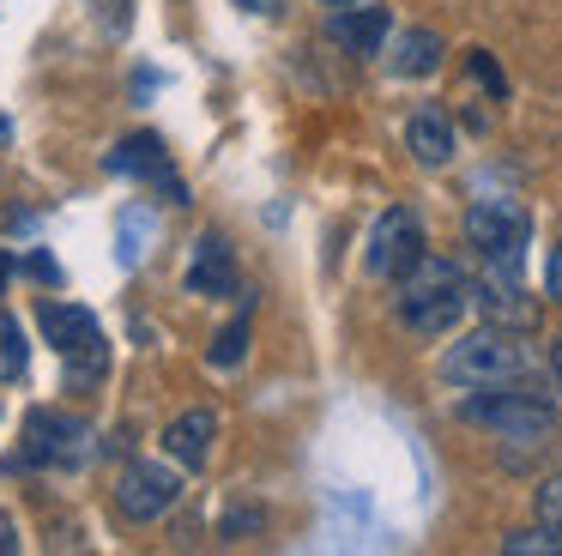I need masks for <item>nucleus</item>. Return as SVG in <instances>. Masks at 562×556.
<instances>
[{
	"label": "nucleus",
	"mask_w": 562,
	"mask_h": 556,
	"mask_svg": "<svg viewBox=\"0 0 562 556\" xmlns=\"http://www.w3.org/2000/svg\"><path fill=\"white\" fill-rule=\"evenodd\" d=\"M441 67V36L436 31H400V43H393L387 55V73H400V79H424V73Z\"/></svg>",
	"instance_id": "obj_16"
},
{
	"label": "nucleus",
	"mask_w": 562,
	"mask_h": 556,
	"mask_svg": "<svg viewBox=\"0 0 562 556\" xmlns=\"http://www.w3.org/2000/svg\"><path fill=\"white\" fill-rule=\"evenodd\" d=\"M91 12H98V19L110 24L115 36H122L127 24H134V0H91Z\"/></svg>",
	"instance_id": "obj_22"
},
{
	"label": "nucleus",
	"mask_w": 562,
	"mask_h": 556,
	"mask_svg": "<svg viewBox=\"0 0 562 556\" xmlns=\"http://www.w3.org/2000/svg\"><path fill=\"white\" fill-rule=\"evenodd\" d=\"M25 333H19V321L7 309H0V381H19L25 375Z\"/></svg>",
	"instance_id": "obj_17"
},
{
	"label": "nucleus",
	"mask_w": 562,
	"mask_h": 556,
	"mask_svg": "<svg viewBox=\"0 0 562 556\" xmlns=\"http://www.w3.org/2000/svg\"><path fill=\"white\" fill-rule=\"evenodd\" d=\"M37 326L43 338H49L55 357H67V381H91V375H103V326L91 309H79V302H37Z\"/></svg>",
	"instance_id": "obj_4"
},
{
	"label": "nucleus",
	"mask_w": 562,
	"mask_h": 556,
	"mask_svg": "<svg viewBox=\"0 0 562 556\" xmlns=\"http://www.w3.org/2000/svg\"><path fill=\"white\" fill-rule=\"evenodd\" d=\"M532 508H538V520H544L550 532H562V478H544V483H538Z\"/></svg>",
	"instance_id": "obj_20"
},
{
	"label": "nucleus",
	"mask_w": 562,
	"mask_h": 556,
	"mask_svg": "<svg viewBox=\"0 0 562 556\" xmlns=\"http://www.w3.org/2000/svg\"><path fill=\"white\" fill-rule=\"evenodd\" d=\"M327 7H351V0H327Z\"/></svg>",
	"instance_id": "obj_29"
},
{
	"label": "nucleus",
	"mask_w": 562,
	"mask_h": 556,
	"mask_svg": "<svg viewBox=\"0 0 562 556\" xmlns=\"http://www.w3.org/2000/svg\"><path fill=\"white\" fill-rule=\"evenodd\" d=\"M502 551H508V556H557L562 551V532H550L544 520H538V532H508Z\"/></svg>",
	"instance_id": "obj_18"
},
{
	"label": "nucleus",
	"mask_w": 562,
	"mask_h": 556,
	"mask_svg": "<svg viewBox=\"0 0 562 556\" xmlns=\"http://www.w3.org/2000/svg\"><path fill=\"white\" fill-rule=\"evenodd\" d=\"M557 381H562V338H557Z\"/></svg>",
	"instance_id": "obj_28"
},
{
	"label": "nucleus",
	"mask_w": 562,
	"mask_h": 556,
	"mask_svg": "<svg viewBox=\"0 0 562 556\" xmlns=\"http://www.w3.org/2000/svg\"><path fill=\"white\" fill-rule=\"evenodd\" d=\"M212 442H218V411L212 405L182 411V418H170V430H164V454L188 471H200L212 459Z\"/></svg>",
	"instance_id": "obj_10"
},
{
	"label": "nucleus",
	"mask_w": 562,
	"mask_h": 556,
	"mask_svg": "<svg viewBox=\"0 0 562 556\" xmlns=\"http://www.w3.org/2000/svg\"><path fill=\"white\" fill-rule=\"evenodd\" d=\"M532 375V351L520 345V326H477V333H465L460 345H448V357H441V381L448 387H508V381H526Z\"/></svg>",
	"instance_id": "obj_1"
},
{
	"label": "nucleus",
	"mask_w": 562,
	"mask_h": 556,
	"mask_svg": "<svg viewBox=\"0 0 562 556\" xmlns=\"http://www.w3.org/2000/svg\"><path fill=\"white\" fill-rule=\"evenodd\" d=\"M91 423L74 418V411H31L25 423V447H19V466H55V471H74L86 466L91 454Z\"/></svg>",
	"instance_id": "obj_5"
},
{
	"label": "nucleus",
	"mask_w": 562,
	"mask_h": 556,
	"mask_svg": "<svg viewBox=\"0 0 562 556\" xmlns=\"http://www.w3.org/2000/svg\"><path fill=\"white\" fill-rule=\"evenodd\" d=\"M31 273H37V278H49V285H61V266H55L49 254H31Z\"/></svg>",
	"instance_id": "obj_24"
},
{
	"label": "nucleus",
	"mask_w": 562,
	"mask_h": 556,
	"mask_svg": "<svg viewBox=\"0 0 562 556\" xmlns=\"http://www.w3.org/2000/svg\"><path fill=\"white\" fill-rule=\"evenodd\" d=\"M19 551V532H13V520H0V556H13Z\"/></svg>",
	"instance_id": "obj_26"
},
{
	"label": "nucleus",
	"mask_w": 562,
	"mask_h": 556,
	"mask_svg": "<svg viewBox=\"0 0 562 556\" xmlns=\"http://www.w3.org/2000/svg\"><path fill=\"white\" fill-rule=\"evenodd\" d=\"M465 242H472L490 266H520V248L532 242V218H526L520 200H472V212H465Z\"/></svg>",
	"instance_id": "obj_6"
},
{
	"label": "nucleus",
	"mask_w": 562,
	"mask_h": 556,
	"mask_svg": "<svg viewBox=\"0 0 562 556\" xmlns=\"http://www.w3.org/2000/svg\"><path fill=\"white\" fill-rule=\"evenodd\" d=\"M424 260V224H417L412 205H393V212L375 218L369 230V273L375 278H405Z\"/></svg>",
	"instance_id": "obj_7"
},
{
	"label": "nucleus",
	"mask_w": 562,
	"mask_h": 556,
	"mask_svg": "<svg viewBox=\"0 0 562 556\" xmlns=\"http://www.w3.org/2000/svg\"><path fill=\"white\" fill-rule=\"evenodd\" d=\"M327 36L339 48H351V55H381L387 48V36H393V12L387 7H339L333 12V24H327Z\"/></svg>",
	"instance_id": "obj_11"
},
{
	"label": "nucleus",
	"mask_w": 562,
	"mask_h": 556,
	"mask_svg": "<svg viewBox=\"0 0 562 556\" xmlns=\"http://www.w3.org/2000/svg\"><path fill=\"white\" fill-rule=\"evenodd\" d=\"M7 278H13V254L0 248V290H7Z\"/></svg>",
	"instance_id": "obj_27"
},
{
	"label": "nucleus",
	"mask_w": 562,
	"mask_h": 556,
	"mask_svg": "<svg viewBox=\"0 0 562 556\" xmlns=\"http://www.w3.org/2000/svg\"><path fill=\"white\" fill-rule=\"evenodd\" d=\"M405 145H412V157L424 169H448L453 164V121L441 115V109H417V115L405 121Z\"/></svg>",
	"instance_id": "obj_14"
},
{
	"label": "nucleus",
	"mask_w": 562,
	"mask_h": 556,
	"mask_svg": "<svg viewBox=\"0 0 562 556\" xmlns=\"http://www.w3.org/2000/svg\"><path fill=\"white\" fill-rule=\"evenodd\" d=\"M472 302L490 314V321H502V326H532L538 321L532 302H520V266H490V278L477 285Z\"/></svg>",
	"instance_id": "obj_13"
},
{
	"label": "nucleus",
	"mask_w": 562,
	"mask_h": 556,
	"mask_svg": "<svg viewBox=\"0 0 562 556\" xmlns=\"http://www.w3.org/2000/svg\"><path fill=\"white\" fill-rule=\"evenodd\" d=\"M465 309H472V285H465V273L453 260H441V254H424V260L400 278V321L412 326V333L436 338V333H448Z\"/></svg>",
	"instance_id": "obj_2"
},
{
	"label": "nucleus",
	"mask_w": 562,
	"mask_h": 556,
	"mask_svg": "<svg viewBox=\"0 0 562 556\" xmlns=\"http://www.w3.org/2000/svg\"><path fill=\"white\" fill-rule=\"evenodd\" d=\"M176 496H182V478H176L170 466H158V459H134V466L115 478V508H122L134 526H146V520L170 514Z\"/></svg>",
	"instance_id": "obj_8"
},
{
	"label": "nucleus",
	"mask_w": 562,
	"mask_h": 556,
	"mask_svg": "<svg viewBox=\"0 0 562 556\" xmlns=\"http://www.w3.org/2000/svg\"><path fill=\"white\" fill-rule=\"evenodd\" d=\"M465 423H484L490 435H502V442L514 447H550L557 442V411H550L544 393H532V387H477V399H465Z\"/></svg>",
	"instance_id": "obj_3"
},
{
	"label": "nucleus",
	"mask_w": 562,
	"mask_h": 556,
	"mask_svg": "<svg viewBox=\"0 0 562 556\" xmlns=\"http://www.w3.org/2000/svg\"><path fill=\"white\" fill-rule=\"evenodd\" d=\"M544 290H550V297H557V302H562V248H557V254H550V273H544Z\"/></svg>",
	"instance_id": "obj_23"
},
{
	"label": "nucleus",
	"mask_w": 562,
	"mask_h": 556,
	"mask_svg": "<svg viewBox=\"0 0 562 556\" xmlns=\"http://www.w3.org/2000/svg\"><path fill=\"white\" fill-rule=\"evenodd\" d=\"M472 79L484 85L490 97H502V91H508V79H502V67H496V55H490V48H472Z\"/></svg>",
	"instance_id": "obj_21"
},
{
	"label": "nucleus",
	"mask_w": 562,
	"mask_h": 556,
	"mask_svg": "<svg viewBox=\"0 0 562 556\" xmlns=\"http://www.w3.org/2000/svg\"><path fill=\"white\" fill-rule=\"evenodd\" d=\"M243 357H248V326L236 321V326H224V333H218V345H212V363H218V369H236Z\"/></svg>",
	"instance_id": "obj_19"
},
{
	"label": "nucleus",
	"mask_w": 562,
	"mask_h": 556,
	"mask_svg": "<svg viewBox=\"0 0 562 556\" xmlns=\"http://www.w3.org/2000/svg\"><path fill=\"white\" fill-rule=\"evenodd\" d=\"M188 290H194V297H231L236 290V254H231V242H224V230H206V236L194 242Z\"/></svg>",
	"instance_id": "obj_12"
},
{
	"label": "nucleus",
	"mask_w": 562,
	"mask_h": 556,
	"mask_svg": "<svg viewBox=\"0 0 562 556\" xmlns=\"http://www.w3.org/2000/svg\"><path fill=\"white\" fill-rule=\"evenodd\" d=\"M158 212H151L146 200H134V205H122L115 212V260L122 266H139L151 254V242H158Z\"/></svg>",
	"instance_id": "obj_15"
},
{
	"label": "nucleus",
	"mask_w": 562,
	"mask_h": 556,
	"mask_svg": "<svg viewBox=\"0 0 562 556\" xmlns=\"http://www.w3.org/2000/svg\"><path fill=\"white\" fill-rule=\"evenodd\" d=\"M110 169L115 176H139L146 188H158L170 205H188V188H182V176H176V164H170V152H164L158 133H134V140H122L110 152Z\"/></svg>",
	"instance_id": "obj_9"
},
{
	"label": "nucleus",
	"mask_w": 562,
	"mask_h": 556,
	"mask_svg": "<svg viewBox=\"0 0 562 556\" xmlns=\"http://www.w3.org/2000/svg\"><path fill=\"white\" fill-rule=\"evenodd\" d=\"M236 7H243V12H255V19H272V12L284 7V0H236Z\"/></svg>",
	"instance_id": "obj_25"
}]
</instances>
